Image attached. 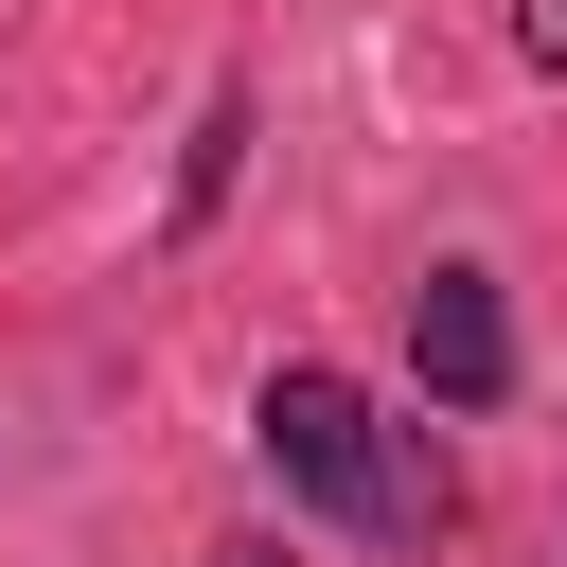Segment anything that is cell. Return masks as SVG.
<instances>
[{
  "instance_id": "1",
  "label": "cell",
  "mask_w": 567,
  "mask_h": 567,
  "mask_svg": "<svg viewBox=\"0 0 567 567\" xmlns=\"http://www.w3.org/2000/svg\"><path fill=\"white\" fill-rule=\"evenodd\" d=\"M266 461H284L319 514H354V532H443V461L390 443L337 372H266Z\"/></svg>"
},
{
  "instance_id": "2",
  "label": "cell",
  "mask_w": 567,
  "mask_h": 567,
  "mask_svg": "<svg viewBox=\"0 0 567 567\" xmlns=\"http://www.w3.org/2000/svg\"><path fill=\"white\" fill-rule=\"evenodd\" d=\"M408 354H425V390H443V408H496V390H514V319H496V284H478V266H425Z\"/></svg>"
},
{
  "instance_id": "3",
  "label": "cell",
  "mask_w": 567,
  "mask_h": 567,
  "mask_svg": "<svg viewBox=\"0 0 567 567\" xmlns=\"http://www.w3.org/2000/svg\"><path fill=\"white\" fill-rule=\"evenodd\" d=\"M230 142H248V106H213V124H195V159H177V213H213V195H230Z\"/></svg>"
},
{
  "instance_id": "4",
  "label": "cell",
  "mask_w": 567,
  "mask_h": 567,
  "mask_svg": "<svg viewBox=\"0 0 567 567\" xmlns=\"http://www.w3.org/2000/svg\"><path fill=\"white\" fill-rule=\"evenodd\" d=\"M514 35H532V53H549V71H567V0H514Z\"/></svg>"
}]
</instances>
